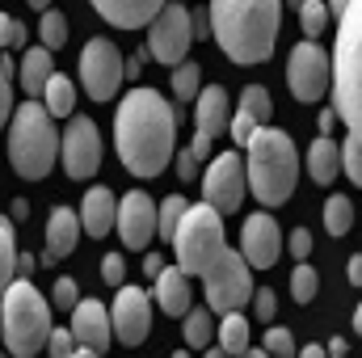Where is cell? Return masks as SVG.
Returning <instances> with one entry per match:
<instances>
[{
  "mask_svg": "<svg viewBox=\"0 0 362 358\" xmlns=\"http://www.w3.org/2000/svg\"><path fill=\"white\" fill-rule=\"evenodd\" d=\"M173 135H177V114L165 93L139 85L122 97L114 118V148L135 178H160L169 169Z\"/></svg>",
  "mask_w": 362,
  "mask_h": 358,
  "instance_id": "cell-1",
  "label": "cell"
},
{
  "mask_svg": "<svg viewBox=\"0 0 362 358\" xmlns=\"http://www.w3.org/2000/svg\"><path fill=\"white\" fill-rule=\"evenodd\" d=\"M211 34L232 64H266L282 30V0H211Z\"/></svg>",
  "mask_w": 362,
  "mask_h": 358,
  "instance_id": "cell-2",
  "label": "cell"
},
{
  "mask_svg": "<svg viewBox=\"0 0 362 358\" xmlns=\"http://www.w3.org/2000/svg\"><path fill=\"white\" fill-rule=\"evenodd\" d=\"M249 190L257 202L266 207H282L291 194H295V181H299V152H295V139L286 131H274L262 127L253 139H249Z\"/></svg>",
  "mask_w": 362,
  "mask_h": 358,
  "instance_id": "cell-3",
  "label": "cell"
},
{
  "mask_svg": "<svg viewBox=\"0 0 362 358\" xmlns=\"http://www.w3.org/2000/svg\"><path fill=\"white\" fill-rule=\"evenodd\" d=\"M362 4L350 0L346 13H341V25H337V47L329 55V93H333V114L358 131L362 122Z\"/></svg>",
  "mask_w": 362,
  "mask_h": 358,
  "instance_id": "cell-4",
  "label": "cell"
},
{
  "mask_svg": "<svg viewBox=\"0 0 362 358\" xmlns=\"http://www.w3.org/2000/svg\"><path fill=\"white\" fill-rule=\"evenodd\" d=\"M51 304L38 295V287L30 278H13L0 295V333L13 358H34L42 354L47 337H51Z\"/></svg>",
  "mask_w": 362,
  "mask_h": 358,
  "instance_id": "cell-5",
  "label": "cell"
},
{
  "mask_svg": "<svg viewBox=\"0 0 362 358\" xmlns=\"http://www.w3.org/2000/svg\"><path fill=\"white\" fill-rule=\"evenodd\" d=\"M8 161L17 169V178L42 181L55 161H59V131L55 118L42 110V101H25L13 110V127H8Z\"/></svg>",
  "mask_w": 362,
  "mask_h": 358,
  "instance_id": "cell-6",
  "label": "cell"
},
{
  "mask_svg": "<svg viewBox=\"0 0 362 358\" xmlns=\"http://www.w3.org/2000/svg\"><path fill=\"white\" fill-rule=\"evenodd\" d=\"M173 249H177V270H181V274H185V278H202L206 270L228 253L223 219H219L206 202L185 207L177 232H173Z\"/></svg>",
  "mask_w": 362,
  "mask_h": 358,
  "instance_id": "cell-7",
  "label": "cell"
},
{
  "mask_svg": "<svg viewBox=\"0 0 362 358\" xmlns=\"http://www.w3.org/2000/svg\"><path fill=\"white\" fill-rule=\"evenodd\" d=\"M228 122H232L228 89H223V85L198 89V97H194V144L177 152V178L181 181H198L202 161L211 156V144L228 131Z\"/></svg>",
  "mask_w": 362,
  "mask_h": 358,
  "instance_id": "cell-8",
  "label": "cell"
},
{
  "mask_svg": "<svg viewBox=\"0 0 362 358\" xmlns=\"http://www.w3.org/2000/svg\"><path fill=\"white\" fill-rule=\"evenodd\" d=\"M206 282V312L211 316H228V312H240L249 299H253V274L245 266V258L236 249H228L215 266L202 274Z\"/></svg>",
  "mask_w": 362,
  "mask_h": 358,
  "instance_id": "cell-9",
  "label": "cell"
},
{
  "mask_svg": "<svg viewBox=\"0 0 362 358\" xmlns=\"http://www.w3.org/2000/svg\"><path fill=\"white\" fill-rule=\"evenodd\" d=\"M189 8L177 4V0H165V8L148 21V59H156V64H169V68H177L181 59H185V51H189Z\"/></svg>",
  "mask_w": 362,
  "mask_h": 358,
  "instance_id": "cell-10",
  "label": "cell"
},
{
  "mask_svg": "<svg viewBox=\"0 0 362 358\" xmlns=\"http://www.w3.org/2000/svg\"><path fill=\"white\" fill-rule=\"evenodd\" d=\"M202 202L219 219L240 211V202H245V161L236 152H223V156L211 161V169L202 173Z\"/></svg>",
  "mask_w": 362,
  "mask_h": 358,
  "instance_id": "cell-11",
  "label": "cell"
},
{
  "mask_svg": "<svg viewBox=\"0 0 362 358\" xmlns=\"http://www.w3.org/2000/svg\"><path fill=\"white\" fill-rule=\"evenodd\" d=\"M81 85L93 101H110L122 85V51L110 38H89L81 55Z\"/></svg>",
  "mask_w": 362,
  "mask_h": 358,
  "instance_id": "cell-12",
  "label": "cell"
},
{
  "mask_svg": "<svg viewBox=\"0 0 362 358\" xmlns=\"http://www.w3.org/2000/svg\"><path fill=\"white\" fill-rule=\"evenodd\" d=\"M59 161H64V173L72 181H85L97 173V165H101V131H97L93 118L76 114L68 122V131L59 139Z\"/></svg>",
  "mask_w": 362,
  "mask_h": 358,
  "instance_id": "cell-13",
  "label": "cell"
},
{
  "mask_svg": "<svg viewBox=\"0 0 362 358\" xmlns=\"http://www.w3.org/2000/svg\"><path fill=\"white\" fill-rule=\"evenodd\" d=\"M110 333L122 346H144V337L152 333V299L144 287H118L114 308H110Z\"/></svg>",
  "mask_w": 362,
  "mask_h": 358,
  "instance_id": "cell-14",
  "label": "cell"
},
{
  "mask_svg": "<svg viewBox=\"0 0 362 358\" xmlns=\"http://www.w3.org/2000/svg\"><path fill=\"white\" fill-rule=\"evenodd\" d=\"M286 85L299 101H320L329 93V55L303 38L286 59Z\"/></svg>",
  "mask_w": 362,
  "mask_h": 358,
  "instance_id": "cell-15",
  "label": "cell"
},
{
  "mask_svg": "<svg viewBox=\"0 0 362 358\" xmlns=\"http://www.w3.org/2000/svg\"><path fill=\"white\" fill-rule=\"evenodd\" d=\"M114 228L122 236L127 249L144 253V245L156 236V202L144 194V190H131L118 198V211H114Z\"/></svg>",
  "mask_w": 362,
  "mask_h": 358,
  "instance_id": "cell-16",
  "label": "cell"
},
{
  "mask_svg": "<svg viewBox=\"0 0 362 358\" xmlns=\"http://www.w3.org/2000/svg\"><path fill=\"white\" fill-rule=\"evenodd\" d=\"M278 253H282V232L266 211L249 215L245 228H240V258L245 266H257V270H270L278 266Z\"/></svg>",
  "mask_w": 362,
  "mask_h": 358,
  "instance_id": "cell-17",
  "label": "cell"
},
{
  "mask_svg": "<svg viewBox=\"0 0 362 358\" xmlns=\"http://www.w3.org/2000/svg\"><path fill=\"white\" fill-rule=\"evenodd\" d=\"M68 333H72V342H76L81 354L101 358L105 350H110V337H114V333H110V312H105L97 299H76Z\"/></svg>",
  "mask_w": 362,
  "mask_h": 358,
  "instance_id": "cell-18",
  "label": "cell"
},
{
  "mask_svg": "<svg viewBox=\"0 0 362 358\" xmlns=\"http://www.w3.org/2000/svg\"><path fill=\"white\" fill-rule=\"evenodd\" d=\"M76 236H81V219L72 207H55L51 219H47V249L38 258V266H55L59 258H68L76 249Z\"/></svg>",
  "mask_w": 362,
  "mask_h": 358,
  "instance_id": "cell-19",
  "label": "cell"
},
{
  "mask_svg": "<svg viewBox=\"0 0 362 358\" xmlns=\"http://www.w3.org/2000/svg\"><path fill=\"white\" fill-rule=\"evenodd\" d=\"M93 8H97L110 25L139 30V25H148V21L165 8V0H93Z\"/></svg>",
  "mask_w": 362,
  "mask_h": 358,
  "instance_id": "cell-20",
  "label": "cell"
},
{
  "mask_svg": "<svg viewBox=\"0 0 362 358\" xmlns=\"http://www.w3.org/2000/svg\"><path fill=\"white\" fill-rule=\"evenodd\" d=\"M114 211H118V198H114V190H105V185H93L89 194H85V202H81V228L89 232V236H105L110 228H114Z\"/></svg>",
  "mask_w": 362,
  "mask_h": 358,
  "instance_id": "cell-21",
  "label": "cell"
},
{
  "mask_svg": "<svg viewBox=\"0 0 362 358\" xmlns=\"http://www.w3.org/2000/svg\"><path fill=\"white\" fill-rule=\"evenodd\" d=\"M156 304L169 312V316H185L194 308V291H189V278L177 266H165L156 274Z\"/></svg>",
  "mask_w": 362,
  "mask_h": 358,
  "instance_id": "cell-22",
  "label": "cell"
},
{
  "mask_svg": "<svg viewBox=\"0 0 362 358\" xmlns=\"http://www.w3.org/2000/svg\"><path fill=\"white\" fill-rule=\"evenodd\" d=\"M55 76V55L47 51V47H30L25 55H21V89L30 93V101H38L42 97V85Z\"/></svg>",
  "mask_w": 362,
  "mask_h": 358,
  "instance_id": "cell-23",
  "label": "cell"
},
{
  "mask_svg": "<svg viewBox=\"0 0 362 358\" xmlns=\"http://www.w3.org/2000/svg\"><path fill=\"white\" fill-rule=\"evenodd\" d=\"M308 173H312L316 185H333V181H337L341 165H337V144H333V139L320 135V139L308 148Z\"/></svg>",
  "mask_w": 362,
  "mask_h": 358,
  "instance_id": "cell-24",
  "label": "cell"
},
{
  "mask_svg": "<svg viewBox=\"0 0 362 358\" xmlns=\"http://www.w3.org/2000/svg\"><path fill=\"white\" fill-rule=\"evenodd\" d=\"M42 110H47L51 118H68V114L76 110V85L55 72V76L42 85Z\"/></svg>",
  "mask_w": 362,
  "mask_h": 358,
  "instance_id": "cell-25",
  "label": "cell"
},
{
  "mask_svg": "<svg viewBox=\"0 0 362 358\" xmlns=\"http://www.w3.org/2000/svg\"><path fill=\"white\" fill-rule=\"evenodd\" d=\"M215 333H219V350L228 358H240L249 350V321H245V312H228Z\"/></svg>",
  "mask_w": 362,
  "mask_h": 358,
  "instance_id": "cell-26",
  "label": "cell"
},
{
  "mask_svg": "<svg viewBox=\"0 0 362 358\" xmlns=\"http://www.w3.org/2000/svg\"><path fill=\"white\" fill-rule=\"evenodd\" d=\"M325 228L333 236H346L354 228V202L346 194H329V202H325Z\"/></svg>",
  "mask_w": 362,
  "mask_h": 358,
  "instance_id": "cell-27",
  "label": "cell"
},
{
  "mask_svg": "<svg viewBox=\"0 0 362 358\" xmlns=\"http://www.w3.org/2000/svg\"><path fill=\"white\" fill-rule=\"evenodd\" d=\"M236 114H245V118H253L257 127H266L270 114H274V101H270V93H266V85H249V89L240 93V110H236Z\"/></svg>",
  "mask_w": 362,
  "mask_h": 358,
  "instance_id": "cell-28",
  "label": "cell"
},
{
  "mask_svg": "<svg viewBox=\"0 0 362 358\" xmlns=\"http://www.w3.org/2000/svg\"><path fill=\"white\" fill-rule=\"evenodd\" d=\"M13 274H17V236H13L8 215H0V295L13 282Z\"/></svg>",
  "mask_w": 362,
  "mask_h": 358,
  "instance_id": "cell-29",
  "label": "cell"
},
{
  "mask_svg": "<svg viewBox=\"0 0 362 358\" xmlns=\"http://www.w3.org/2000/svg\"><path fill=\"white\" fill-rule=\"evenodd\" d=\"M185 194H169L160 207H156V236H165V241H173V232H177L181 215H185Z\"/></svg>",
  "mask_w": 362,
  "mask_h": 358,
  "instance_id": "cell-30",
  "label": "cell"
},
{
  "mask_svg": "<svg viewBox=\"0 0 362 358\" xmlns=\"http://www.w3.org/2000/svg\"><path fill=\"white\" fill-rule=\"evenodd\" d=\"M38 34H42V42H38V47H47V51L55 55V51L68 42V17H64V13H55V8H47V13H42V21H38Z\"/></svg>",
  "mask_w": 362,
  "mask_h": 358,
  "instance_id": "cell-31",
  "label": "cell"
},
{
  "mask_svg": "<svg viewBox=\"0 0 362 358\" xmlns=\"http://www.w3.org/2000/svg\"><path fill=\"white\" fill-rule=\"evenodd\" d=\"M211 333H215L211 312H206V308H189V312H185V342H189L194 350H202V346H211Z\"/></svg>",
  "mask_w": 362,
  "mask_h": 358,
  "instance_id": "cell-32",
  "label": "cell"
},
{
  "mask_svg": "<svg viewBox=\"0 0 362 358\" xmlns=\"http://www.w3.org/2000/svg\"><path fill=\"white\" fill-rule=\"evenodd\" d=\"M202 89V72H198V64H189V59H181L177 68H173V97L181 101H194Z\"/></svg>",
  "mask_w": 362,
  "mask_h": 358,
  "instance_id": "cell-33",
  "label": "cell"
},
{
  "mask_svg": "<svg viewBox=\"0 0 362 358\" xmlns=\"http://www.w3.org/2000/svg\"><path fill=\"white\" fill-rule=\"evenodd\" d=\"M299 30L308 34V42H316V38L329 30V13H325V0H303V4H299Z\"/></svg>",
  "mask_w": 362,
  "mask_h": 358,
  "instance_id": "cell-34",
  "label": "cell"
},
{
  "mask_svg": "<svg viewBox=\"0 0 362 358\" xmlns=\"http://www.w3.org/2000/svg\"><path fill=\"white\" fill-rule=\"evenodd\" d=\"M316 291H320V274L312 270V262H299L295 274H291V295H295L299 304H312Z\"/></svg>",
  "mask_w": 362,
  "mask_h": 358,
  "instance_id": "cell-35",
  "label": "cell"
},
{
  "mask_svg": "<svg viewBox=\"0 0 362 358\" xmlns=\"http://www.w3.org/2000/svg\"><path fill=\"white\" fill-rule=\"evenodd\" d=\"M337 165L346 169V178L358 185L362 181V135L358 131H350L346 135V148H337Z\"/></svg>",
  "mask_w": 362,
  "mask_h": 358,
  "instance_id": "cell-36",
  "label": "cell"
},
{
  "mask_svg": "<svg viewBox=\"0 0 362 358\" xmlns=\"http://www.w3.org/2000/svg\"><path fill=\"white\" fill-rule=\"evenodd\" d=\"M25 47V25L8 13H0V55L4 51H21Z\"/></svg>",
  "mask_w": 362,
  "mask_h": 358,
  "instance_id": "cell-37",
  "label": "cell"
},
{
  "mask_svg": "<svg viewBox=\"0 0 362 358\" xmlns=\"http://www.w3.org/2000/svg\"><path fill=\"white\" fill-rule=\"evenodd\" d=\"M266 354L295 358V337H291V329H282V325H270V329H266Z\"/></svg>",
  "mask_w": 362,
  "mask_h": 358,
  "instance_id": "cell-38",
  "label": "cell"
},
{
  "mask_svg": "<svg viewBox=\"0 0 362 358\" xmlns=\"http://www.w3.org/2000/svg\"><path fill=\"white\" fill-rule=\"evenodd\" d=\"M8 114H13V64L0 55V127L8 122Z\"/></svg>",
  "mask_w": 362,
  "mask_h": 358,
  "instance_id": "cell-39",
  "label": "cell"
},
{
  "mask_svg": "<svg viewBox=\"0 0 362 358\" xmlns=\"http://www.w3.org/2000/svg\"><path fill=\"white\" fill-rule=\"evenodd\" d=\"M76 295H81L76 278H59V282H55V291H51V304H55V308H64V312H72V308H76Z\"/></svg>",
  "mask_w": 362,
  "mask_h": 358,
  "instance_id": "cell-40",
  "label": "cell"
},
{
  "mask_svg": "<svg viewBox=\"0 0 362 358\" xmlns=\"http://www.w3.org/2000/svg\"><path fill=\"white\" fill-rule=\"evenodd\" d=\"M274 312H278V291H270V287L253 291V316L270 325V321H274Z\"/></svg>",
  "mask_w": 362,
  "mask_h": 358,
  "instance_id": "cell-41",
  "label": "cell"
},
{
  "mask_svg": "<svg viewBox=\"0 0 362 358\" xmlns=\"http://www.w3.org/2000/svg\"><path fill=\"white\" fill-rule=\"evenodd\" d=\"M47 354H51V358H72V354H76L72 333H68V329H51V337H47Z\"/></svg>",
  "mask_w": 362,
  "mask_h": 358,
  "instance_id": "cell-42",
  "label": "cell"
},
{
  "mask_svg": "<svg viewBox=\"0 0 362 358\" xmlns=\"http://www.w3.org/2000/svg\"><path fill=\"white\" fill-rule=\"evenodd\" d=\"M257 131H262V127H257L253 118H245V114H236V118L228 122V135H232V139H236L240 148H249V139H253Z\"/></svg>",
  "mask_w": 362,
  "mask_h": 358,
  "instance_id": "cell-43",
  "label": "cell"
},
{
  "mask_svg": "<svg viewBox=\"0 0 362 358\" xmlns=\"http://www.w3.org/2000/svg\"><path fill=\"white\" fill-rule=\"evenodd\" d=\"M286 249H291L295 262H308V258H312V232H308V228H295V232L286 236Z\"/></svg>",
  "mask_w": 362,
  "mask_h": 358,
  "instance_id": "cell-44",
  "label": "cell"
},
{
  "mask_svg": "<svg viewBox=\"0 0 362 358\" xmlns=\"http://www.w3.org/2000/svg\"><path fill=\"white\" fill-rule=\"evenodd\" d=\"M101 278H105L110 287H122V278H127V262H122L118 253H105V258H101Z\"/></svg>",
  "mask_w": 362,
  "mask_h": 358,
  "instance_id": "cell-45",
  "label": "cell"
},
{
  "mask_svg": "<svg viewBox=\"0 0 362 358\" xmlns=\"http://www.w3.org/2000/svg\"><path fill=\"white\" fill-rule=\"evenodd\" d=\"M189 38H211V13H206V4L189 8Z\"/></svg>",
  "mask_w": 362,
  "mask_h": 358,
  "instance_id": "cell-46",
  "label": "cell"
},
{
  "mask_svg": "<svg viewBox=\"0 0 362 358\" xmlns=\"http://www.w3.org/2000/svg\"><path fill=\"white\" fill-rule=\"evenodd\" d=\"M144 59H148V51L139 47V51H135V55L122 64V76H139V72H144Z\"/></svg>",
  "mask_w": 362,
  "mask_h": 358,
  "instance_id": "cell-47",
  "label": "cell"
},
{
  "mask_svg": "<svg viewBox=\"0 0 362 358\" xmlns=\"http://www.w3.org/2000/svg\"><path fill=\"white\" fill-rule=\"evenodd\" d=\"M316 127H320V135H325V139H333V127H337V114H333V110H320V122H316Z\"/></svg>",
  "mask_w": 362,
  "mask_h": 358,
  "instance_id": "cell-48",
  "label": "cell"
},
{
  "mask_svg": "<svg viewBox=\"0 0 362 358\" xmlns=\"http://www.w3.org/2000/svg\"><path fill=\"white\" fill-rule=\"evenodd\" d=\"M17 270H21V274H34V270H38V258H34V253H17Z\"/></svg>",
  "mask_w": 362,
  "mask_h": 358,
  "instance_id": "cell-49",
  "label": "cell"
},
{
  "mask_svg": "<svg viewBox=\"0 0 362 358\" xmlns=\"http://www.w3.org/2000/svg\"><path fill=\"white\" fill-rule=\"evenodd\" d=\"M160 270H165V258H156V253H148V258H144V274H152V278H156Z\"/></svg>",
  "mask_w": 362,
  "mask_h": 358,
  "instance_id": "cell-50",
  "label": "cell"
},
{
  "mask_svg": "<svg viewBox=\"0 0 362 358\" xmlns=\"http://www.w3.org/2000/svg\"><path fill=\"white\" fill-rule=\"evenodd\" d=\"M325 354L329 358H346V337H333V342L325 346Z\"/></svg>",
  "mask_w": 362,
  "mask_h": 358,
  "instance_id": "cell-51",
  "label": "cell"
},
{
  "mask_svg": "<svg viewBox=\"0 0 362 358\" xmlns=\"http://www.w3.org/2000/svg\"><path fill=\"white\" fill-rule=\"evenodd\" d=\"M295 358H329V354H325V346H316V342H312V346L295 350Z\"/></svg>",
  "mask_w": 362,
  "mask_h": 358,
  "instance_id": "cell-52",
  "label": "cell"
},
{
  "mask_svg": "<svg viewBox=\"0 0 362 358\" xmlns=\"http://www.w3.org/2000/svg\"><path fill=\"white\" fill-rule=\"evenodd\" d=\"M346 4H350V0H325V13H329V17H333V13L341 17V13H346Z\"/></svg>",
  "mask_w": 362,
  "mask_h": 358,
  "instance_id": "cell-53",
  "label": "cell"
},
{
  "mask_svg": "<svg viewBox=\"0 0 362 358\" xmlns=\"http://www.w3.org/2000/svg\"><path fill=\"white\" fill-rule=\"evenodd\" d=\"M350 282H354V287L362 282V258H350Z\"/></svg>",
  "mask_w": 362,
  "mask_h": 358,
  "instance_id": "cell-54",
  "label": "cell"
},
{
  "mask_svg": "<svg viewBox=\"0 0 362 358\" xmlns=\"http://www.w3.org/2000/svg\"><path fill=\"white\" fill-rule=\"evenodd\" d=\"M25 215H30V202H25V198H17V202H13V219H25Z\"/></svg>",
  "mask_w": 362,
  "mask_h": 358,
  "instance_id": "cell-55",
  "label": "cell"
},
{
  "mask_svg": "<svg viewBox=\"0 0 362 358\" xmlns=\"http://www.w3.org/2000/svg\"><path fill=\"white\" fill-rule=\"evenodd\" d=\"M30 8H38V13H47V8H51V0H30Z\"/></svg>",
  "mask_w": 362,
  "mask_h": 358,
  "instance_id": "cell-56",
  "label": "cell"
},
{
  "mask_svg": "<svg viewBox=\"0 0 362 358\" xmlns=\"http://www.w3.org/2000/svg\"><path fill=\"white\" fill-rule=\"evenodd\" d=\"M240 358H270V354H266V350H245Z\"/></svg>",
  "mask_w": 362,
  "mask_h": 358,
  "instance_id": "cell-57",
  "label": "cell"
},
{
  "mask_svg": "<svg viewBox=\"0 0 362 358\" xmlns=\"http://www.w3.org/2000/svg\"><path fill=\"white\" fill-rule=\"evenodd\" d=\"M206 358H228V354H223V350H219V346H215V350H206Z\"/></svg>",
  "mask_w": 362,
  "mask_h": 358,
  "instance_id": "cell-58",
  "label": "cell"
},
{
  "mask_svg": "<svg viewBox=\"0 0 362 358\" xmlns=\"http://www.w3.org/2000/svg\"><path fill=\"white\" fill-rule=\"evenodd\" d=\"M173 358H189V354H185V350H177V354H173Z\"/></svg>",
  "mask_w": 362,
  "mask_h": 358,
  "instance_id": "cell-59",
  "label": "cell"
},
{
  "mask_svg": "<svg viewBox=\"0 0 362 358\" xmlns=\"http://www.w3.org/2000/svg\"><path fill=\"white\" fill-rule=\"evenodd\" d=\"M72 358H93V354H81V350H76V354H72Z\"/></svg>",
  "mask_w": 362,
  "mask_h": 358,
  "instance_id": "cell-60",
  "label": "cell"
},
{
  "mask_svg": "<svg viewBox=\"0 0 362 358\" xmlns=\"http://www.w3.org/2000/svg\"><path fill=\"white\" fill-rule=\"evenodd\" d=\"M286 4H295V8H299V4H303V0H286Z\"/></svg>",
  "mask_w": 362,
  "mask_h": 358,
  "instance_id": "cell-61",
  "label": "cell"
},
{
  "mask_svg": "<svg viewBox=\"0 0 362 358\" xmlns=\"http://www.w3.org/2000/svg\"><path fill=\"white\" fill-rule=\"evenodd\" d=\"M0 358H8V354H0Z\"/></svg>",
  "mask_w": 362,
  "mask_h": 358,
  "instance_id": "cell-62",
  "label": "cell"
}]
</instances>
